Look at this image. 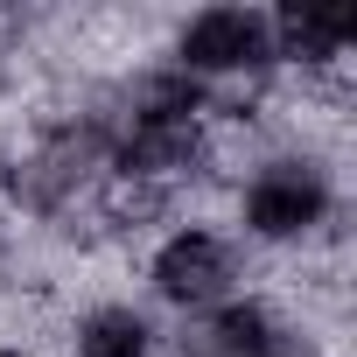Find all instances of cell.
Wrapping results in <instances>:
<instances>
[{
  "instance_id": "obj_1",
  "label": "cell",
  "mask_w": 357,
  "mask_h": 357,
  "mask_svg": "<svg viewBox=\"0 0 357 357\" xmlns=\"http://www.w3.org/2000/svg\"><path fill=\"white\" fill-rule=\"evenodd\" d=\"M273 56V29L245 8H211L183 29V63L190 70H252Z\"/></svg>"
},
{
  "instance_id": "obj_2",
  "label": "cell",
  "mask_w": 357,
  "mask_h": 357,
  "mask_svg": "<svg viewBox=\"0 0 357 357\" xmlns=\"http://www.w3.org/2000/svg\"><path fill=\"white\" fill-rule=\"evenodd\" d=\"M322 183L308 168H294V161H280V168H266L259 183L245 190V218H252V231L259 238H294V231H308L315 218H322Z\"/></svg>"
},
{
  "instance_id": "obj_3",
  "label": "cell",
  "mask_w": 357,
  "mask_h": 357,
  "mask_svg": "<svg viewBox=\"0 0 357 357\" xmlns=\"http://www.w3.org/2000/svg\"><path fill=\"white\" fill-rule=\"evenodd\" d=\"M154 280H161L168 301H218L225 280H231V252H225L211 231H183V238H168V245H161Z\"/></svg>"
},
{
  "instance_id": "obj_4",
  "label": "cell",
  "mask_w": 357,
  "mask_h": 357,
  "mask_svg": "<svg viewBox=\"0 0 357 357\" xmlns=\"http://www.w3.org/2000/svg\"><path fill=\"white\" fill-rule=\"evenodd\" d=\"M280 43L294 56H336L350 43V15L343 8H287L280 15Z\"/></svg>"
},
{
  "instance_id": "obj_5",
  "label": "cell",
  "mask_w": 357,
  "mask_h": 357,
  "mask_svg": "<svg viewBox=\"0 0 357 357\" xmlns=\"http://www.w3.org/2000/svg\"><path fill=\"white\" fill-rule=\"evenodd\" d=\"M77 357H147V322L133 308H98L77 329Z\"/></svg>"
},
{
  "instance_id": "obj_6",
  "label": "cell",
  "mask_w": 357,
  "mask_h": 357,
  "mask_svg": "<svg viewBox=\"0 0 357 357\" xmlns=\"http://www.w3.org/2000/svg\"><path fill=\"white\" fill-rule=\"evenodd\" d=\"M280 336L266 322V308H225L211 322V357H273Z\"/></svg>"
}]
</instances>
